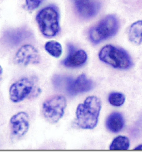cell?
Here are the masks:
<instances>
[{"mask_svg": "<svg viewBox=\"0 0 142 152\" xmlns=\"http://www.w3.org/2000/svg\"><path fill=\"white\" fill-rule=\"evenodd\" d=\"M31 31L25 28H19L8 31L4 34V38L7 43L17 45L31 37Z\"/></svg>", "mask_w": 142, "mask_h": 152, "instance_id": "7c38bea8", "label": "cell"}, {"mask_svg": "<svg viewBox=\"0 0 142 152\" xmlns=\"http://www.w3.org/2000/svg\"><path fill=\"white\" fill-rule=\"evenodd\" d=\"M130 147V141L127 137L118 136L111 143L110 150H127Z\"/></svg>", "mask_w": 142, "mask_h": 152, "instance_id": "9a60e30c", "label": "cell"}, {"mask_svg": "<svg viewBox=\"0 0 142 152\" xmlns=\"http://www.w3.org/2000/svg\"><path fill=\"white\" fill-rule=\"evenodd\" d=\"M10 122L12 135L15 137H22L29 130V116L25 112H19L14 115L11 118Z\"/></svg>", "mask_w": 142, "mask_h": 152, "instance_id": "9c48e42d", "label": "cell"}, {"mask_svg": "<svg viewBox=\"0 0 142 152\" xmlns=\"http://www.w3.org/2000/svg\"><path fill=\"white\" fill-rule=\"evenodd\" d=\"M125 121L121 114L117 112L112 113L106 120L107 128L114 133L119 132L124 127Z\"/></svg>", "mask_w": 142, "mask_h": 152, "instance_id": "4fadbf2b", "label": "cell"}, {"mask_svg": "<svg viewBox=\"0 0 142 152\" xmlns=\"http://www.w3.org/2000/svg\"><path fill=\"white\" fill-rule=\"evenodd\" d=\"M2 73H3V69H2V67H1V66L0 65V79H1V76H2Z\"/></svg>", "mask_w": 142, "mask_h": 152, "instance_id": "d6986e66", "label": "cell"}, {"mask_svg": "<svg viewBox=\"0 0 142 152\" xmlns=\"http://www.w3.org/2000/svg\"><path fill=\"white\" fill-rule=\"evenodd\" d=\"M44 0H26V5L28 10L33 11L37 9Z\"/></svg>", "mask_w": 142, "mask_h": 152, "instance_id": "ac0fdd59", "label": "cell"}, {"mask_svg": "<svg viewBox=\"0 0 142 152\" xmlns=\"http://www.w3.org/2000/svg\"><path fill=\"white\" fill-rule=\"evenodd\" d=\"M99 57L102 61L115 69H127L131 68L133 64L127 51L111 45L103 47L100 51Z\"/></svg>", "mask_w": 142, "mask_h": 152, "instance_id": "3957f363", "label": "cell"}, {"mask_svg": "<svg viewBox=\"0 0 142 152\" xmlns=\"http://www.w3.org/2000/svg\"><path fill=\"white\" fill-rule=\"evenodd\" d=\"M66 105V98L62 95H56L46 100L42 107L46 120L51 124L57 123L63 116Z\"/></svg>", "mask_w": 142, "mask_h": 152, "instance_id": "5b68a950", "label": "cell"}, {"mask_svg": "<svg viewBox=\"0 0 142 152\" xmlns=\"http://www.w3.org/2000/svg\"><path fill=\"white\" fill-rule=\"evenodd\" d=\"M74 5L79 15L84 19L94 17L100 9V4L93 0H83Z\"/></svg>", "mask_w": 142, "mask_h": 152, "instance_id": "8fae6325", "label": "cell"}, {"mask_svg": "<svg viewBox=\"0 0 142 152\" xmlns=\"http://www.w3.org/2000/svg\"><path fill=\"white\" fill-rule=\"evenodd\" d=\"M36 20L42 34L45 36H55L59 31V14L55 7L49 6L41 10Z\"/></svg>", "mask_w": 142, "mask_h": 152, "instance_id": "7a4b0ae2", "label": "cell"}, {"mask_svg": "<svg viewBox=\"0 0 142 152\" xmlns=\"http://www.w3.org/2000/svg\"><path fill=\"white\" fill-rule=\"evenodd\" d=\"M119 28L117 18L114 15H109L90 29V39L94 44H98L115 35Z\"/></svg>", "mask_w": 142, "mask_h": 152, "instance_id": "277c9868", "label": "cell"}, {"mask_svg": "<svg viewBox=\"0 0 142 152\" xmlns=\"http://www.w3.org/2000/svg\"><path fill=\"white\" fill-rule=\"evenodd\" d=\"M129 39L135 45H139L142 42V20L133 23L128 31Z\"/></svg>", "mask_w": 142, "mask_h": 152, "instance_id": "5bb4252c", "label": "cell"}, {"mask_svg": "<svg viewBox=\"0 0 142 152\" xmlns=\"http://www.w3.org/2000/svg\"><path fill=\"white\" fill-rule=\"evenodd\" d=\"M74 3H77V2H79V1H81L82 0H72Z\"/></svg>", "mask_w": 142, "mask_h": 152, "instance_id": "44dd1931", "label": "cell"}, {"mask_svg": "<svg viewBox=\"0 0 142 152\" xmlns=\"http://www.w3.org/2000/svg\"><path fill=\"white\" fill-rule=\"evenodd\" d=\"M125 97L122 93L113 92L109 96V101L113 106L119 107L124 103Z\"/></svg>", "mask_w": 142, "mask_h": 152, "instance_id": "e0dca14e", "label": "cell"}, {"mask_svg": "<svg viewBox=\"0 0 142 152\" xmlns=\"http://www.w3.org/2000/svg\"><path fill=\"white\" fill-rule=\"evenodd\" d=\"M34 92L38 94L41 92L40 89L36 88L35 80L31 78H23L11 86L10 99L14 103H19Z\"/></svg>", "mask_w": 142, "mask_h": 152, "instance_id": "8992f818", "label": "cell"}, {"mask_svg": "<svg viewBox=\"0 0 142 152\" xmlns=\"http://www.w3.org/2000/svg\"><path fill=\"white\" fill-rule=\"evenodd\" d=\"M135 150H142V145H139L136 147L135 148Z\"/></svg>", "mask_w": 142, "mask_h": 152, "instance_id": "ffe728a7", "label": "cell"}, {"mask_svg": "<svg viewBox=\"0 0 142 152\" xmlns=\"http://www.w3.org/2000/svg\"><path fill=\"white\" fill-rule=\"evenodd\" d=\"M45 49L50 55L58 58L62 54V48L61 45L55 41H50L45 45Z\"/></svg>", "mask_w": 142, "mask_h": 152, "instance_id": "2e32d148", "label": "cell"}, {"mask_svg": "<svg viewBox=\"0 0 142 152\" xmlns=\"http://www.w3.org/2000/svg\"><path fill=\"white\" fill-rule=\"evenodd\" d=\"M66 86L68 93L74 96L90 91L93 88V83L84 74H82L75 80L66 79Z\"/></svg>", "mask_w": 142, "mask_h": 152, "instance_id": "ba28073f", "label": "cell"}, {"mask_svg": "<svg viewBox=\"0 0 142 152\" xmlns=\"http://www.w3.org/2000/svg\"><path fill=\"white\" fill-rule=\"evenodd\" d=\"M68 55L62 61L65 66L68 68H77L85 64L87 59V55L84 50H77L73 45H68Z\"/></svg>", "mask_w": 142, "mask_h": 152, "instance_id": "30bf717a", "label": "cell"}, {"mask_svg": "<svg viewBox=\"0 0 142 152\" xmlns=\"http://www.w3.org/2000/svg\"><path fill=\"white\" fill-rule=\"evenodd\" d=\"M102 108L100 99L95 96L86 98L76 109V124L80 128L92 129L98 124Z\"/></svg>", "mask_w": 142, "mask_h": 152, "instance_id": "6da1fadb", "label": "cell"}, {"mask_svg": "<svg viewBox=\"0 0 142 152\" xmlns=\"http://www.w3.org/2000/svg\"><path fill=\"white\" fill-rule=\"evenodd\" d=\"M14 61L16 64L22 66L36 64L40 61V56L34 46L30 45H24L17 52Z\"/></svg>", "mask_w": 142, "mask_h": 152, "instance_id": "52a82bcc", "label": "cell"}]
</instances>
